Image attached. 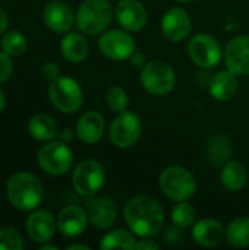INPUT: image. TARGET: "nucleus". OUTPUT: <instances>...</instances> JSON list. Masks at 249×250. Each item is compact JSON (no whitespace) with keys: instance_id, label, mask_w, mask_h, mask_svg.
Returning <instances> with one entry per match:
<instances>
[{"instance_id":"obj_1","label":"nucleus","mask_w":249,"mask_h":250,"mask_svg":"<svg viewBox=\"0 0 249 250\" xmlns=\"http://www.w3.org/2000/svg\"><path fill=\"white\" fill-rule=\"evenodd\" d=\"M123 217L129 230L138 237H153L164 226V209L150 196H134L131 198L125 208Z\"/></svg>"},{"instance_id":"obj_2","label":"nucleus","mask_w":249,"mask_h":250,"mask_svg":"<svg viewBox=\"0 0 249 250\" xmlns=\"http://www.w3.org/2000/svg\"><path fill=\"white\" fill-rule=\"evenodd\" d=\"M6 195L9 202L19 211L35 209L44 196V186L41 180L28 171H18L10 176L6 185Z\"/></svg>"},{"instance_id":"obj_3","label":"nucleus","mask_w":249,"mask_h":250,"mask_svg":"<svg viewBox=\"0 0 249 250\" xmlns=\"http://www.w3.org/2000/svg\"><path fill=\"white\" fill-rule=\"evenodd\" d=\"M113 16L109 0H84L76 12V25L87 35H98L107 29Z\"/></svg>"},{"instance_id":"obj_4","label":"nucleus","mask_w":249,"mask_h":250,"mask_svg":"<svg viewBox=\"0 0 249 250\" xmlns=\"http://www.w3.org/2000/svg\"><path fill=\"white\" fill-rule=\"evenodd\" d=\"M158 186L166 198L175 202H182L194 196L197 180L188 168L182 166H170L161 171Z\"/></svg>"},{"instance_id":"obj_5","label":"nucleus","mask_w":249,"mask_h":250,"mask_svg":"<svg viewBox=\"0 0 249 250\" xmlns=\"http://www.w3.org/2000/svg\"><path fill=\"white\" fill-rule=\"evenodd\" d=\"M139 81L142 88L156 97L167 95L176 85L175 69L164 60H153L141 69Z\"/></svg>"},{"instance_id":"obj_6","label":"nucleus","mask_w":249,"mask_h":250,"mask_svg":"<svg viewBox=\"0 0 249 250\" xmlns=\"http://www.w3.org/2000/svg\"><path fill=\"white\" fill-rule=\"evenodd\" d=\"M48 97L54 108L60 113H75L84 104V92L81 85L69 76H59L50 82Z\"/></svg>"},{"instance_id":"obj_7","label":"nucleus","mask_w":249,"mask_h":250,"mask_svg":"<svg viewBox=\"0 0 249 250\" xmlns=\"http://www.w3.org/2000/svg\"><path fill=\"white\" fill-rule=\"evenodd\" d=\"M37 163L43 171L51 176H62L73 166V152L62 141H48L38 149Z\"/></svg>"},{"instance_id":"obj_8","label":"nucleus","mask_w":249,"mask_h":250,"mask_svg":"<svg viewBox=\"0 0 249 250\" xmlns=\"http://www.w3.org/2000/svg\"><path fill=\"white\" fill-rule=\"evenodd\" d=\"M110 141L116 148L128 149L134 146L142 135V122L138 114L132 111H122L113 119L110 125Z\"/></svg>"},{"instance_id":"obj_9","label":"nucleus","mask_w":249,"mask_h":250,"mask_svg":"<svg viewBox=\"0 0 249 250\" xmlns=\"http://www.w3.org/2000/svg\"><path fill=\"white\" fill-rule=\"evenodd\" d=\"M106 171L104 167L95 160H84L81 161L72 174V185L78 195L81 196H92L95 195L104 185Z\"/></svg>"},{"instance_id":"obj_10","label":"nucleus","mask_w":249,"mask_h":250,"mask_svg":"<svg viewBox=\"0 0 249 250\" xmlns=\"http://www.w3.org/2000/svg\"><path fill=\"white\" fill-rule=\"evenodd\" d=\"M188 56L201 69L216 67L222 57L223 50L220 42L210 34H197L188 42Z\"/></svg>"},{"instance_id":"obj_11","label":"nucleus","mask_w":249,"mask_h":250,"mask_svg":"<svg viewBox=\"0 0 249 250\" xmlns=\"http://www.w3.org/2000/svg\"><path fill=\"white\" fill-rule=\"evenodd\" d=\"M101 54L110 60H128L135 51L136 45L129 31L126 29H107L98 40Z\"/></svg>"},{"instance_id":"obj_12","label":"nucleus","mask_w":249,"mask_h":250,"mask_svg":"<svg viewBox=\"0 0 249 250\" xmlns=\"http://www.w3.org/2000/svg\"><path fill=\"white\" fill-rule=\"evenodd\" d=\"M191 29L192 21L183 7H170L161 18V32L166 40L172 42H181L186 40Z\"/></svg>"},{"instance_id":"obj_13","label":"nucleus","mask_w":249,"mask_h":250,"mask_svg":"<svg viewBox=\"0 0 249 250\" xmlns=\"http://www.w3.org/2000/svg\"><path fill=\"white\" fill-rule=\"evenodd\" d=\"M114 19L120 28L139 32L147 23V10L139 0H119L114 7Z\"/></svg>"},{"instance_id":"obj_14","label":"nucleus","mask_w":249,"mask_h":250,"mask_svg":"<svg viewBox=\"0 0 249 250\" xmlns=\"http://www.w3.org/2000/svg\"><path fill=\"white\" fill-rule=\"evenodd\" d=\"M225 63L236 75L249 76V35L230 40L225 48Z\"/></svg>"},{"instance_id":"obj_15","label":"nucleus","mask_w":249,"mask_h":250,"mask_svg":"<svg viewBox=\"0 0 249 250\" xmlns=\"http://www.w3.org/2000/svg\"><path fill=\"white\" fill-rule=\"evenodd\" d=\"M90 223L98 230H109L117 220V205L110 198H92L87 202Z\"/></svg>"},{"instance_id":"obj_16","label":"nucleus","mask_w":249,"mask_h":250,"mask_svg":"<svg viewBox=\"0 0 249 250\" xmlns=\"http://www.w3.org/2000/svg\"><path fill=\"white\" fill-rule=\"evenodd\" d=\"M25 230L28 237L34 243H47L53 239L57 230V220L48 211H35L32 212L25 223Z\"/></svg>"},{"instance_id":"obj_17","label":"nucleus","mask_w":249,"mask_h":250,"mask_svg":"<svg viewBox=\"0 0 249 250\" xmlns=\"http://www.w3.org/2000/svg\"><path fill=\"white\" fill-rule=\"evenodd\" d=\"M43 19L48 29L57 34H65L70 31L76 21V16L73 15V10L69 7V4L62 0H53L45 4Z\"/></svg>"},{"instance_id":"obj_18","label":"nucleus","mask_w":249,"mask_h":250,"mask_svg":"<svg viewBox=\"0 0 249 250\" xmlns=\"http://www.w3.org/2000/svg\"><path fill=\"white\" fill-rule=\"evenodd\" d=\"M88 214L78 205L65 207L57 215V230L65 237H76L82 234L88 224Z\"/></svg>"},{"instance_id":"obj_19","label":"nucleus","mask_w":249,"mask_h":250,"mask_svg":"<svg viewBox=\"0 0 249 250\" xmlns=\"http://www.w3.org/2000/svg\"><path fill=\"white\" fill-rule=\"evenodd\" d=\"M226 237L223 224L213 218H204L192 226V239L198 246L216 248Z\"/></svg>"},{"instance_id":"obj_20","label":"nucleus","mask_w":249,"mask_h":250,"mask_svg":"<svg viewBox=\"0 0 249 250\" xmlns=\"http://www.w3.org/2000/svg\"><path fill=\"white\" fill-rule=\"evenodd\" d=\"M106 130V122L101 113L98 111H87L84 113L78 123H76V135L79 138V141H82L84 144H97Z\"/></svg>"},{"instance_id":"obj_21","label":"nucleus","mask_w":249,"mask_h":250,"mask_svg":"<svg viewBox=\"0 0 249 250\" xmlns=\"http://www.w3.org/2000/svg\"><path fill=\"white\" fill-rule=\"evenodd\" d=\"M210 94L217 101H229L238 91V75L232 70H220L210 82Z\"/></svg>"},{"instance_id":"obj_22","label":"nucleus","mask_w":249,"mask_h":250,"mask_svg":"<svg viewBox=\"0 0 249 250\" xmlns=\"http://www.w3.org/2000/svg\"><path fill=\"white\" fill-rule=\"evenodd\" d=\"M88 41L84 35L78 32H69L63 37L60 42L62 56L70 63H81L88 56Z\"/></svg>"},{"instance_id":"obj_23","label":"nucleus","mask_w":249,"mask_h":250,"mask_svg":"<svg viewBox=\"0 0 249 250\" xmlns=\"http://www.w3.org/2000/svg\"><path fill=\"white\" fill-rule=\"evenodd\" d=\"M248 173L242 163L239 161H227L220 173L222 185L229 192H239L248 183Z\"/></svg>"},{"instance_id":"obj_24","label":"nucleus","mask_w":249,"mask_h":250,"mask_svg":"<svg viewBox=\"0 0 249 250\" xmlns=\"http://www.w3.org/2000/svg\"><path fill=\"white\" fill-rule=\"evenodd\" d=\"M28 132L29 135L40 142L53 141L57 133V125L54 119L48 114H35L28 122Z\"/></svg>"},{"instance_id":"obj_25","label":"nucleus","mask_w":249,"mask_h":250,"mask_svg":"<svg viewBox=\"0 0 249 250\" xmlns=\"http://www.w3.org/2000/svg\"><path fill=\"white\" fill-rule=\"evenodd\" d=\"M100 249H136L135 234L131 230H126V229H113V230H109L103 236V239L100 242Z\"/></svg>"},{"instance_id":"obj_26","label":"nucleus","mask_w":249,"mask_h":250,"mask_svg":"<svg viewBox=\"0 0 249 250\" xmlns=\"http://www.w3.org/2000/svg\"><path fill=\"white\" fill-rule=\"evenodd\" d=\"M226 239L233 248H248L249 217L235 218L226 229Z\"/></svg>"},{"instance_id":"obj_27","label":"nucleus","mask_w":249,"mask_h":250,"mask_svg":"<svg viewBox=\"0 0 249 250\" xmlns=\"http://www.w3.org/2000/svg\"><path fill=\"white\" fill-rule=\"evenodd\" d=\"M232 155V146L226 136L216 135L207 145V157L214 164H226Z\"/></svg>"},{"instance_id":"obj_28","label":"nucleus","mask_w":249,"mask_h":250,"mask_svg":"<svg viewBox=\"0 0 249 250\" xmlns=\"http://www.w3.org/2000/svg\"><path fill=\"white\" fill-rule=\"evenodd\" d=\"M195 217H197L195 208L188 201L178 202L175 205L173 211H172V221H173V224L181 227V229H183V230L194 226Z\"/></svg>"},{"instance_id":"obj_29","label":"nucleus","mask_w":249,"mask_h":250,"mask_svg":"<svg viewBox=\"0 0 249 250\" xmlns=\"http://www.w3.org/2000/svg\"><path fill=\"white\" fill-rule=\"evenodd\" d=\"M26 37L19 31H9L1 38V50L10 57L21 56L26 50Z\"/></svg>"},{"instance_id":"obj_30","label":"nucleus","mask_w":249,"mask_h":250,"mask_svg":"<svg viewBox=\"0 0 249 250\" xmlns=\"http://www.w3.org/2000/svg\"><path fill=\"white\" fill-rule=\"evenodd\" d=\"M106 104L113 113L126 111L129 105V95L122 86L113 85L106 92Z\"/></svg>"},{"instance_id":"obj_31","label":"nucleus","mask_w":249,"mask_h":250,"mask_svg":"<svg viewBox=\"0 0 249 250\" xmlns=\"http://www.w3.org/2000/svg\"><path fill=\"white\" fill-rule=\"evenodd\" d=\"M25 242L21 233L10 227L0 229V250H22Z\"/></svg>"},{"instance_id":"obj_32","label":"nucleus","mask_w":249,"mask_h":250,"mask_svg":"<svg viewBox=\"0 0 249 250\" xmlns=\"http://www.w3.org/2000/svg\"><path fill=\"white\" fill-rule=\"evenodd\" d=\"M12 72H13L12 57L1 50L0 51V83L6 82L10 78Z\"/></svg>"},{"instance_id":"obj_33","label":"nucleus","mask_w":249,"mask_h":250,"mask_svg":"<svg viewBox=\"0 0 249 250\" xmlns=\"http://www.w3.org/2000/svg\"><path fill=\"white\" fill-rule=\"evenodd\" d=\"M164 242H167V243H172V245H176V243H181V242H183V239H185V233H183V229H181V227H178V226H170V227H167L166 229V231H164Z\"/></svg>"},{"instance_id":"obj_34","label":"nucleus","mask_w":249,"mask_h":250,"mask_svg":"<svg viewBox=\"0 0 249 250\" xmlns=\"http://www.w3.org/2000/svg\"><path fill=\"white\" fill-rule=\"evenodd\" d=\"M41 76H43L44 79H47V81L51 82V81H54L56 78L60 76V69H59V66H57L56 63L47 62V63H44L43 67H41Z\"/></svg>"},{"instance_id":"obj_35","label":"nucleus","mask_w":249,"mask_h":250,"mask_svg":"<svg viewBox=\"0 0 249 250\" xmlns=\"http://www.w3.org/2000/svg\"><path fill=\"white\" fill-rule=\"evenodd\" d=\"M160 245L150 237H141L136 242V250H158Z\"/></svg>"},{"instance_id":"obj_36","label":"nucleus","mask_w":249,"mask_h":250,"mask_svg":"<svg viewBox=\"0 0 249 250\" xmlns=\"http://www.w3.org/2000/svg\"><path fill=\"white\" fill-rule=\"evenodd\" d=\"M129 60H131V63L135 66V67H144V64H145V57H144V54L142 53H139V51H134L132 53V56L129 57Z\"/></svg>"},{"instance_id":"obj_37","label":"nucleus","mask_w":249,"mask_h":250,"mask_svg":"<svg viewBox=\"0 0 249 250\" xmlns=\"http://www.w3.org/2000/svg\"><path fill=\"white\" fill-rule=\"evenodd\" d=\"M72 139H73V132H72L70 129H63V130L59 133V141H62V142H65V144L72 142Z\"/></svg>"},{"instance_id":"obj_38","label":"nucleus","mask_w":249,"mask_h":250,"mask_svg":"<svg viewBox=\"0 0 249 250\" xmlns=\"http://www.w3.org/2000/svg\"><path fill=\"white\" fill-rule=\"evenodd\" d=\"M7 25H9V18H7L6 12L0 7V35L7 29Z\"/></svg>"},{"instance_id":"obj_39","label":"nucleus","mask_w":249,"mask_h":250,"mask_svg":"<svg viewBox=\"0 0 249 250\" xmlns=\"http://www.w3.org/2000/svg\"><path fill=\"white\" fill-rule=\"evenodd\" d=\"M68 250H90V246H87V245H70V246H68Z\"/></svg>"},{"instance_id":"obj_40","label":"nucleus","mask_w":249,"mask_h":250,"mask_svg":"<svg viewBox=\"0 0 249 250\" xmlns=\"http://www.w3.org/2000/svg\"><path fill=\"white\" fill-rule=\"evenodd\" d=\"M4 105H6V95H4V92L0 89V113H1V110L4 108Z\"/></svg>"},{"instance_id":"obj_41","label":"nucleus","mask_w":249,"mask_h":250,"mask_svg":"<svg viewBox=\"0 0 249 250\" xmlns=\"http://www.w3.org/2000/svg\"><path fill=\"white\" fill-rule=\"evenodd\" d=\"M40 250H57V246H54V245H47V243H43L41 245V248Z\"/></svg>"},{"instance_id":"obj_42","label":"nucleus","mask_w":249,"mask_h":250,"mask_svg":"<svg viewBox=\"0 0 249 250\" xmlns=\"http://www.w3.org/2000/svg\"><path fill=\"white\" fill-rule=\"evenodd\" d=\"M175 1H179V3H188V1H194V0H175Z\"/></svg>"},{"instance_id":"obj_43","label":"nucleus","mask_w":249,"mask_h":250,"mask_svg":"<svg viewBox=\"0 0 249 250\" xmlns=\"http://www.w3.org/2000/svg\"><path fill=\"white\" fill-rule=\"evenodd\" d=\"M248 182H249V179H248Z\"/></svg>"}]
</instances>
